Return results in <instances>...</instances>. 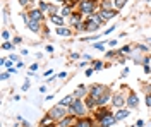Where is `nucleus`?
I'll use <instances>...</instances> for the list:
<instances>
[{"label":"nucleus","mask_w":151,"mask_h":127,"mask_svg":"<svg viewBox=\"0 0 151 127\" xmlns=\"http://www.w3.org/2000/svg\"><path fill=\"white\" fill-rule=\"evenodd\" d=\"M79 57H81L79 53H70V59H79Z\"/></svg>","instance_id":"nucleus-41"},{"label":"nucleus","mask_w":151,"mask_h":127,"mask_svg":"<svg viewBox=\"0 0 151 127\" xmlns=\"http://www.w3.org/2000/svg\"><path fill=\"white\" fill-rule=\"evenodd\" d=\"M47 52H50V53H52V52H53V47H52V45H48V47H47Z\"/></svg>","instance_id":"nucleus-45"},{"label":"nucleus","mask_w":151,"mask_h":127,"mask_svg":"<svg viewBox=\"0 0 151 127\" xmlns=\"http://www.w3.org/2000/svg\"><path fill=\"white\" fill-rule=\"evenodd\" d=\"M38 9H40V10H43V12H45V10H48V9H50V5H48L47 2H40V5H38Z\"/></svg>","instance_id":"nucleus-24"},{"label":"nucleus","mask_w":151,"mask_h":127,"mask_svg":"<svg viewBox=\"0 0 151 127\" xmlns=\"http://www.w3.org/2000/svg\"><path fill=\"white\" fill-rule=\"evenodd\" d=\"M24 24H26L33 33H40V22H38V21L29 19V16H24Z\"/></svg>","instance_id":"nucleus-6"},{"label":"nucleus","mask_w":151,"mask_h":127,"mask_svg":"<svg viewBox=\"0 0 151 127\" xmlns=\"http://www.w3.org/2000/svg\"><path fill=\"white\" fill-rule=\"evenodd\" d=\"M93 48H96V50H105V47H103V43H94Z\"/></svg>","instance_id":"nucleus-30"},{"label":"nucleus","mask_w":151,"mask_h":127,"mask_svg":"<svg viewBox=\"0 0 151 127\" xmlns=\"http://www.w3.org/2000/svg\"><path fill=\"white\" fill-rule=\"evenodd\" d=\"M98 2L96 0H81L79 4H77V7H79V12L81 14H89V16H93L96 14V10H98Z\"/></svg>","instance_id":"nucleus-1"},{"label":"nucleus","mask_w":151,"mask_h":127,"mask_svg":"<svg viewBox=\"0 0 151 127\" xmlns=\"http://www.w3.org/2000/svg\"><path fill=\"white\" fill-rule=\"evenodd\" d=\"M70 9H72V7L65 5V7L62 9V17H70Z\"/></svg>","instance_id":"nucleus-23"},{"label":"nucleus","mask_w":151,"mask_h":127,"mask_svg":"<svg viewBox=\"0 0 151 127\" xmlns=\"http://www.w3.org/2000/svg\"><path fill=\"white\" fill-rule=\"evenodd\" d=\"M108 100H112V95H110V89H108V91L105 93L103 96H101L100 100H98V101H96V105H98V107H105V105L108 103Z\"/></svg>","instance_id":"nucleus-12"},{"label":"nucleus","mask_w":151,"mask_h":127,"mask_svg":"<svg viewBox=\"0 0 151 127\" xmlns=\"http://www.w3.org/2000/svg\"><path fill=\"white\" fill-rule=\"evenodd\" d=\"M76 127H93V120L84 117V118H81V120L76 122Z\"/></svg>","instance_id":"nucleus-15"},{"label":"nucleus","mask_w":151,"mask_h":127,"mask_svg":"<svg viewBox=\"0 0 151 127\" xmlns=\"http://www.w3.org/2000/svg\"><path fill=\"white\" fill-rule=\"evenodd\" d=\"M86 110H88V107H86L84 101L79 100V98H76L74 103L69 107V115H74V117H84Z\"/></svg>","instance_id":"nucleus-2"},{"label":"nucleus","mask_w":151,"mask_h":127,"mask_svg":"<svg viewBox=\"0 0 151 127\" xmlns=\"http://www.w3.org/2000/svg\"><path fill=\"white\" fill-rule=\"evenodd\" d=\"M48 10L52 12V16H55V14H57V10H58V7H57V5H50V9H48Z\"/></svg>","instance_id":"nucleus-29"},{"label":"nucleus","mask_w":151,"mask_h":127,"mask_svg":"<svg viewBox=\"0 0 151 127\" xmlns=\"http://www.w3.org/2000/svg\"><path fill=\"white\" fill-rule=\"evenodd\" d=\"M28 16H29V19L41 22V19H43V10H40V9H33V10H29Z\"/></svg>","instance_id":"nucleus-8"},{"label":"nucleus","mask_w":151,"mask_h":127,"mask_svg":"<svg viewBox=\"0 0 151 127\" xmlns=\"http://www.w3.org/2000/svg\"><path fill=\"white\" fill-rule=\"evenodd\" d=\"M21 41H22V38H21V36H16V38L12 39V43H16V45H19Z\"/></svg>","instance_id":"nucleus-34"},{"label":"nucleus","mask_w":151,"mask_h":127,"mask_svg":"<svg viewBox=\"0 0 151 127\" xmlns=\"http://www.w3.org/2000/svg\"><path fill=\"white\" fill-rule=\"evenodd\" d=\"M148 64H150V59H148V57H144V59H142V65H148Z\"/></svg>","instance_id":"nucleus-38"},{"label":"nucleus","mask_w":151,"mask_h":127,"mask_svg":"<svg viewBox=\"0 0 151 127\" xmlns=\"http://www.w3.org/2000/svg\"><path fill=\"white\" fill-rule=\"evenodd\" d=\"M84 95H88V88H86L84 84H81V86L74 91V95H72V96H74V98H83Z\"/></svg>","instance_id":"nucleus-14"},{"label":"nucleus","mask_w":151,"mask_h":127,"mask_svg":"<svg viewBox=\"0 0 151 127\" xmlns=\"http://www.w3.org/2000/svg\"><path fill=\"white\" fill-rule=\"evenodd\" d=\"M113 45H117V41H115V39H112V41H108V47H113Z\"/></svg>","instance_id":"nucleus-44"},{"label":"nucleus","mask_w":151,"mask_h":127,"mask_svg":"<svg viewBox=\"0 0 151 127\" xmlns=\"http://www.w3.org/2000/svg\"><path fill=\"white\" fill-rule=\"evenodd\" d=\"M84 103H86V107H88V108H94V105H96V100H94V98L89 95V96L86 98Z\"/></svg>","instance_id":"nucleus-21"},{"label":"nucleus","mask_w":151,"mask_h":127,"mask_svg":"<svg viewBox=\"0 0 151 127\" xmlns=\"http://www.w3.org/2000/svg\"><path fill=\"white\" fill-rule=\"evenodd\" d=\"M129 113H131L129 110H124V108H119V112L115 113V118H117V120H124V118H127V117H129Z\"/></svg>","instance_id":"nucleus-16"},{"label":"nucleus","mask_w":151,"mask_h":127,"mask_svg":"<svg viewBox=\"0 0 151 127\" xmlns=\"http://www.w3.org/2000/svg\"><path fill=\"white\" fill-rule=\"evenodd\" d=\"M57 2H65V0H57Z\"/></svg>","instance_id":"nucleus-49"},{"label":"nucleus","mask_w":151,"mask_h":127,"mask_svg":"<svg viewBox=\"0 0 151 127\" xmlns=\"http://www.w3.org/2000/svg\"><path fill=\"white\" fill-rule=\"evenodd\" d=\"M101 67H103V64H101L100 60H96V62H93V69H94V70H100Z\"/></svg>","instance_id":"nucleus-26"},{"label":"nucleus","mask_w":151,"mask_h":127,"mask_svg":"<svg viewBox=\"0 0 151 127\" xmlns=\"http://www.w3.org/2000/svg\"><path fill=\"white\" fill-rule=\"evenodd\" d=\"M41 127H53V126H41Z\"/></svg>","instance_id":"nucleus-48"},{"label":"nucleus","mask_w":151,"mask_h":127,"mask_svg":"<svg viewBox=\"0 0 151 127\" xmlns=\"http://www.w3.org/2000/svg\"><path fill=\"white\" fill-rule=\"evenodd\" d=\"M100 7H101V10H112L113 4L110 2V0H101V4H100Z\"/></svg>","instance_id":"nucleus-20"},{"label":"nucleus","mask_w":151,"mask_h":127,"mask_svg":"<svg viewBox=\"0 0 151 127\" xmlns=\"http://www.w3.org/2000/svg\"><path fill=\"white\" fill-rule=\"evenodd\" d=\"M9 76H10V72H9V70H7V72H2V81L9 79Z\"/></svg>","instance_id":"nucleus-32"},{"label":"nucleus","mask_w":151,"mask_h":127,"mask_svg":"<svg viewBox=\"0 0 151 127\" xmlns=\"http://www.w3.org/2000/svg\"><path fill=\"white\" fill-rule=\"evenodd\" d=\"M52 74H53V70H52V69H48V70L45 72V74H43V76H45V77H50Z\"/></svg>","instance_id":"nucleus-36"},{"label":"nucleus","mask_w":151,"mask_h":127,"mask_svg":"<svg viewBox=\"0 0 151 127\" xmlns=\"http://www.w3.org/2000/svg\"><path fill=\"white\" fill-rule=\"evenodd\" d=\"M57 34H58V36H70V34H72V31L69 29V28L60 26V28H57Z\"/></svg>","instance_id":"nucleus-18"},{"label":"nucleus","mask_w":151,"mask_h":127,"mask_svg":"<svg viewBox=\"0 0 151 127\" xmlns=\"http://www.w3.org/2000/svg\"><path fill=\"white\" fill-rule=\"evenodd\" d=\"M146 105H148V108H151V93L146 96Z\"/></svg>","instance_id":"nucleus-33"},{"label":"nucleus","mask_w":151,"mask_h":127,"mask_svg":"<svg viewBox=\"0 0 151 127\" xmlns=\"http://www.w3.org/2000/svg\"><path fill=\"white\" fill-rule=\"evenodd\" d=\"M72 117H74V115H69V117L62 118V120L58 122V126H60V127H70V126H72Z\"/></svg>","instance_id":"nucleus-19"},{"label":"nucleus","mask_w":151,"mask_h":127,"mask_svg":"<svg viewBox=\"0 0 151 127\" xmlns=\"http://www.w3.org/2000/svg\"><path fill=\"white\" fill-rule=\"evenodd\" d=\"M79 2H81V0H65V4L69 7H74L76 4H79Z\"/></svg>","instance_id":"nucleus-27"},{"label":"nucleus","mask_w":151,"mask_h":127,"mask_svg":"<svg viewBox=\"0 0 151 127\" xmlns=\"http://www.w3.org/2000/svg\"><path fill=\"white\" fill-rule=\"evenodd\" d=\"M2 48L4 50H14V45L9 43V41H4V43H2Z\"/></svg>","instance_id":"nucleus-25"},{"label":"nucleus","mask_w":151,"mask_h":127,"mask_svg":"<svg viewBox=\"0 0 151 127\" xmlns=\"http://www.w3.org/2000/svg\"><path fill=\"white\" fill-rule=\"evenodd\" d=\"M136 126H137V127H142V126H144V122H142V120H137V124H136Z\"/></svg>","instance_id":"nucleus-46"},{"label":"nucleus","mask_w":151,"mask_h":127,"mask_svg":"<svg viewBox=\"0 0 151 127\" xmlns=\"http://www.w3.org/2000/svg\"><path fill=\"white\" fill-rule=\"evenodd\" d=\"M70 22L74 24L76 29H79V26L83 24V21H81V12H79V14H70Z\"/></svg>","instance_id":"nucleus-13"},{"label":"nucleus","mask_w":151,"mask_h":127,"mask_svg":"<svg viewBox=\"0 0 151 127\" xmlns=\"http://www.w3.org/2000/svg\"><path fill=\"white\" fill-rule=\"evenodd\" d=\"M50 21H52L53 24H57L58 28H60V26H64V17H62V16H58V14H55V16H50Z\"/></svg>","instance_id":"nucleus-17"},{"label":"nucleus","mask_w":151,"mask_h":127,"mask_svg":"<svg viewBox=\"0 0 151 127\" xmlns=\"http://www.w3.org/2000/svg\"><path fill=\"white\" fill-rule=\"evenodd\" d=\"M93 72H94V69H88V70H86V76H91Z\"/></svg>","instance_id":"nucleus-40"},{"label":"nucleus","mask_w":151,"mask_h":127,"mask_svg":"<svg viewBox=\"0 0 151 127\" xmlns=\"http://www.w3.org/2000/svg\"><path fill=\"white\" fill-rule=\"evenodd\" d=\"M137 50H148V47H144V45H137Z\"/></svg>","instance_id":"nucleus-43"},{"label":"nucleus","mask_w":151,"mask_h":127,"mask_svg":"<svg viewBox=\"0 0 151 127\" xmlns=\"http://www.w3.org/2000/svg\"><path fill=\"white\" fill-rule=\"evenodd\" d=\"M12 62H14V60H7V62H5V65H4V67H9V69H12Z\"/></svg>","instance_id":"nucleus-37"},{"label":"nucleus","mask_w":151,"mask_h":127,"mask_svg":"<svg viewBox=\"0 0 151 127\" xmlns=\"http://www.w3.org/2000/svg\"><path fill=\"white\" fill-rule=\"evenodd\" d=\"M28 2H29V0H19V4H21V5H26Z\"/></svg>","instance_id":"nucleus-47"},{"label":"nucleus","mask_w":151,"mask_h":127,"mask_svg":"<svg viewBox=\"0 0 151 127\" xmlns=\"http://www.w3.org/2000/svg\"><path fill=\"white\" fill-rule=\"evenodd\" d=\"M144 72H146V74H150V72H151V67H148V65H144Z\"/></svg>","instance_id":"nucleus-42"},{"label":"nucleus","mask_w":151,"mask_h":127,"mask_svg":"<svg viewBox=\"0 0 151 127\" xmlns=\"http://www.w3.org/2000/svg\"><path fill=\"white\" fill-rule=\"evenodd\" d=\"M115 122H117L115 115H113V113H110L108 117H105L103 120H100V126H101V127H112Z\"/></svg>","instance_id":"nucleus-9"},{"label":"nucleus","mask_w":151,"mask_h":127,"mask_svg":"<svg viewBox=\"0 0 151 127\" xmlns=\"http://www.w3.org/2000/svg\"><path fill=\"white\" fill-rule=\"evenodd\" d=\"M125 103H127V100L124 98V95H122V93H115V95L112 96V105H113V107L122 108L124 105H125Z\"/></svg>","instance_id":"nucleus-5"},{"label":"nucleus","mask_w":151,"mask_h":127,"mask_svg":"<svg viewBox=\"0 0 151 127\" xmlns=\"http://www.w3.org/2000/svg\"><path fill=\"white\" fill-rule=\"evenodd\" d=\"M137 103H139V100H137V95L131 91V95H129V98H127V105H129L131 108H136V107H137Z\"/></svg>","instance_id":"nucleus-11"},{"label":"nucleus","mask_w":151,"mask_h":127,"mask_svg":"<svg viewBox=\"0 0 151 127\" xmlns=\"http://www.w3.org/2000/svg\"><path fill=\"white\" fill-rule=\"evenodd\" d=\"M67 113H69V108L62 107V105H55V107L48 112V115L52 117V120H58V122H60L62 118H65Z\"/></svg>","instance_id":"nucleus-3"},{"label":"nucleus","mask_w":151,"mask_h":127,"mask_svg":"<svg viewBox=\"0 0 151 127\" xmlns=\"http://www.w3.org/2000/svg\"><path fill=\"white\" fill-rule=\"evenodd\" d=\"M100 16H101V19L105 21H110L113 19L115 16H117V9H112V10H100Z\"/></svg>","instance_id":"nucleus-7"},{"label":"nucleus","mask_w":151,"mask_h":127,"mask_svg":"<svg viewBox=\"0 0 151 127\" xmlns=\"http://www.w3.org/2000/svg\"><path fill=\"white\" fill-rule=\"evenodd\" d=\"M110 113H112V112H110L108 108L100 107V108H98V112H96V118H98V120H103V118H105V117H108Z\"/></svg>","instance_id":"nucleus-10"},{"label":"nucleus","mask_w":151,"mask_h":127,"mask_svg":"<svg viewBox=\"0 0 151 127\" xmlns=\"http://www.w3.org/2000/svg\"><path fill=\"white\" fill-rule=\"evenodd\" d=\"M122 52H124V53H127V52H131V48H129V47H124V48L120 50V53H122Z\"/></svg>","instance_id":"nucleus-39"},{"label":"nucleus","mask_w":151,"mask_h":127,"mask_svg":"<svg viewBox=\"0 0 151 127\" xmlns=\"http://www.w3.org/2000/svg\"><path fill=\"white\" fill-rule=\"evenodd\" d=\"M9 36H10V34H9V31H2V38H4V39H7Z\"/></svg>","instance_id":"nucleus-35"},{"label":"nucleus","mask_w":151,"mask_h":127,"mask_svg":"<svg viewBox=\"0 0 151 127\" xmlns=\"http://www.w3.org/2000/svg\"><path fill=\"white\" fill-rule=\"evenodd\" d=\"M150 48H151V45H150Z\"/></svg>","instance_id":"nucleus-50"},{"label":"nucleus","mask_w":151,"mask_h":127,"mask_svg":"<svg viewBox=\"0 0 151 127\" xmlns=\"http://www.w3.org/2000/svg\"><path fill=\"white\" fill-rule=\"evenodd\" d=\"M113 4H115V9H117V10H120V9H124V7H125L127 0H115Z\"/></svg>","instance_id":"nucleus-22"},{"label":"nucleus","mask_w":151,"mask_h":127,"mask_svg":"<svg viewBox=\"0 0 151 127\" xmlns=\"http://www.w3.org/2000/svg\"><path fill=\"white\" fill-rule=\"evenodd\" d=\"M106 91H108V88H106V86H103V84H94L93 88L89 89V95H91V96L98 101V100H100V98L106 93Z\"/></svg>","instance_id":"nucleus-4"},{"label":"nucleus","mask_w":151,"mask_h":127,"mask_svg":"<svg viewBox=\"0 0 151 127\" xmlns=\"http://www.w3.org/2000/svg\"><path fill=\"white\" fill-rule=\"evenodd\" d=\"M28 89H29V81L26 79V81H24V84H22V91H28Z\"/></svg>","instance_id":"nucleus-31"},{"label":"nucleus","mask_w":151,"mask_h":127,"mask_svg":"<svg viewBox=\"0 0 151 127\" xmlns=\"http://www.w3.org/2000/svg\"><path fill=\"white\" fill-rule=\"evenodd\" d=\"M120 52H106V59H112V57H115V55H119Z\"/></svg>","instance_id":"nucleus-28"}]
</instances>
